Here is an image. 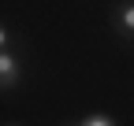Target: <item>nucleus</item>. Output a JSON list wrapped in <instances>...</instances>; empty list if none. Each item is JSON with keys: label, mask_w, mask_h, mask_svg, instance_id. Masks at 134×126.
<instances>
[{"label": "nucleus", "mask_w": 134, "mask_h": 126, "mask_svg": "<svg viewBox=\"0 0 134 126\" xmlns=\"http://www.w3.org/2000/svg\"><path fill=\"white\" fill-rule=\"evenodd\" d=\"M82 122H86V126H112L115 119H112V115H104V111H93V115H86Z\"/></svg>", "instance_id": "obj_3"}, {"label": "nucleus", "mask_w": 134, "mask_h": 126, "mask_svg": "<svg viewBox=\"0 0 134 126\" xmlns=\"http://www.w3.org/2000/svg\"><path fill=\"white\" fill-rule=\"evenodd\" d=\"M0 48H11V34H8L4 22H0Z\"/></svg>", "instance_id": "obj_4"}, {"label": "nucleus", "mask_w": 134, "mask_h": 126, "mask_svg": "<svg viewBox=\"0 0 134 126\" xmlns=\"http://www.w3.org/2000/svg\"><path fill=\"white\" fill-rule=\"evenodd\" d=\"M23 82V59L15 48H0V89H15Z\"/></svg>", "instance_id": "obj_1"}, {"label": "nucleus", "mask_w": 134, "mask_h": 126, "mask_svg": "<svg viewBox=\"0 0 134 126\" xmlns=\"http://www.w3.org/2000/svg\"><path fill=\"white\" fill-rule=\"evenodd\" d=\"M112 26H115V34H119V37L134 41V0H123V4H115Z\"/></svg>", "instance_id": "obj_2"}]
</instances>
